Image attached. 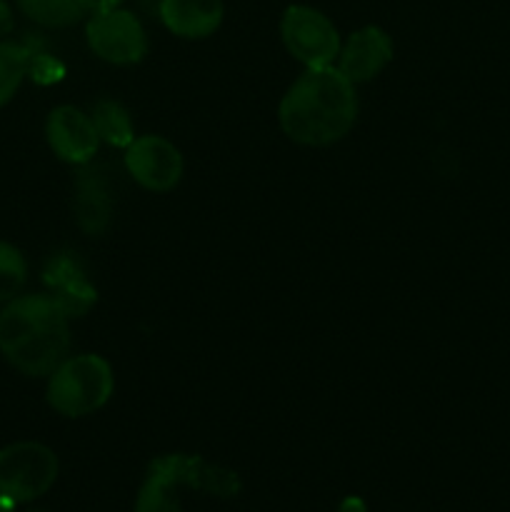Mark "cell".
<instances>
[{
  "mask_svg": "<svg viewBox=\"0 0 510 512\" xmlns=\"http://www.w3.org/2000/svg\"><path fill=\"white\" fill-rule=\"evenodd\" d=\"M280 128L310 148L338 143L358 118L355 85L335 65L308 68L280 100Z\"/></svg>",
  "mask_w": 510,
  "mask_h": 512,
  "instance_id": "6da1fadb",
  "label": "cell"
},
{
  "mask_svg": "<svg viewBox=\"0 0 510 512\" xmlns=\"http://www.w3.org/2000/svg\"><path fill=\"white\" fill-rule=\"evenodd\" d=\"M68 318L53 295H18L8 300L0 310V353L23 375H50L68 355Z\"/></svg>",
  "mask_w": 510,
  "mask_h": 512,
  "instance_id": "7a4b0ae2",
  "label": "cell"
},
{
  "mask_svg": "<svg viewBox=\"0 0 510 512\" xmlns=\"http://www.w3.org/2000/svg\"><path fill=\"white\" fill-rule=\"evenodd\" d=\"M113 368L100 355L85 353L65 358L50 373L48 405L63 418H85L103 408L113 395Z\"/></svg>",
  "mask_w": 510,
  "mask_h": 512,
  "instance_id": "3957f363",
  "label": "cell"
},
{
  "mask_svg": "<svg viewBox=\"0 0 510 512\" xmlns=\"http://www.w3.org/2000/svg\"><path fill=\"white\" fill-rule=\"evenodd\" d=\"M58 455L43 443H13L0 448V498L33 503L58 480Z\"/></svg>",
  "mask_w": 510,
  "mask_h": 512,
  "instance_id": "277c9868",
  "label": "cell"
},
{
  "mask_svg": "<svg viewBox=\"0 0 510 512\" xmlns=\"http://www.w3.org/2000/svg\"><path fill=\"white\" fill-rule=\"evenodd\" d=\"M280 35L298 63L305 68H328L340 55V35L328 15L310 5H290L280 20Z\"/></svg>",
  "mask_w": 510,
  "mask_h": 512,
  "instance_id": "5b68a950",
  "label": "cell"
},
{
  "mask_svg": "<svg viewBox=\"0 0 510 512\" xmlns=\"http://www.w3.org/2000/svg\"><path fill=\"white\" fill-rule=\"evenodd\" d=\"M85 38H88L90 50L100 60L113 65L140 63L148 53V38H145L140 20L120 8L95 13L88 20Z\"/></svg>",
  "mask_w": 510,
  "mask_h": 512,
  "instance_id": "8992f818",
  "label": "cell"
},
{
  "mask_svg": "<svg viewBox=\"0 0 510 512\" xmlns=\"http://www.w3.org/2000/svg\"><path fill=\"white\" fill-rule=\"evenodd\" d=\"M125 168L135 183L153 193L175 188L183 175V155L160 135H143L125 148Z\"/></svg>",
  "mask_w": 510,
  "mask_h": 512,
  "instance_id": "52a82bcc",
  "label": "cell"
},
{
  "mask_svg": "<svg viewBox=\"0 0 510 512\" xmlns=\"http://www.w3.org/2000/svg\"><path fill=\"white\" fill-rule=\"evenodd\" d=\"M45 135L60 160L73 165L88 163L98 150V130H95L93 118L73 105H60L48 115L45 123Z\"/></svg>",
  "mask_w": 510,
  "mask_h": 512,
  "instance_id": "ba28073f",
  "label": "cell"
},
{
  "mask_svg": "<svg viewBox=\"0 0 510 512\" xmlns=\"http://www.w3.org/2000/svg\"><path fill=\"white\" fill-rule=\"evenodd\" d=\"M393 60V40L378 25H365L355 30L345 45H340L338 65L335 68L353 85L373 80L385 65Z\"/></svg>",
  "mask_w": 510,
  "mask_h": 512,
  "instance_id": "9c48e42d",
  "label": "cell"
},
{
  "mask_svg": "<svg viewBox=\"0 0 510 512\" xmlns=\"http://www.w3.org/2000/svg\"><path fill=\"white\" fill-rule=\"evenodd\" d=\"M160 20L178 38H208L223 23V0H160Z\"/></svg>",
  "mask_w": 510,
  "mask_h": 512,
  "instance_id": "30bf717a",
  "label": "cell"
},
{
  "mask_svg": "<svg viewBox=\"0 0 510 512\" xmlns=\"http://www.w3.org/2000/svg\"><path fill=\"white\" fill-rule=\"evenodd\" d=\"M45 280L53 285V298L63 305L70 318L85 313L95 303V290L80 275L78 265L73 260H53V265L45 270Z\"/></svg>",
  "mask_w": 510,
  "mask_h": 512,
  "instance_id": "8fae6325",
  "label": "cell"
},
{
  "mask_svg": "<svg viewBox=\"0 0 510 512\" xmlns=\"http://www.w3.org/2000/svg\"><path fill=\"white\" fill-rule=\"evenodd\" d=\"M75 220L88 235H100L108 228L110 198L103 180L95 173H80L75 188Z\"/></svg>",
  "mask_w": 510,
  "mask_h": 512,
  "instance_id": "7c38bea8",
  "label": "cell"
},
{
  "mask_svg": "<svg viewBox=\"0 0 510 512\" xmlns=\"http://www.w3.org/2000/svg\"><path fill=\"white\" fill-rule=\"evenodd\" d=\"M18 8L45 28H70L88 13L85 0H18Z\"/></svg>",
  "mask_w": 510,
  "mask_h": 512,
  "instance_id": "4fadbf2b",
  "label": "cell"
},
{
  "mask_svg": "<svg viewBox=\"0 0 510 512\" xmlns=\"http://www.w3.org/2000/svg\"><path fill=\"white\" fill-rule=\"evenodd\" d=\"M93 125L98 130V138L105 140L115 148H128L135 140L133 120H130L128 110L118 105L115 100H100L93 108Z\"/></svg>",
  "mask_w": 510,
  "mask_h": 512,
  "instance_id": "5bb4252c",
  "label": "cell"
},
{
  "mask_svg": "<svg viewBox=\"0 0 510 512\" xmlns=\"http://www.w3.org/2000/svg\"><path fill=\"white\" fill-rule=\"evenodd\" d=\"M30 58H33V50L25 45L10 43V40L0 43V108L18 93L20 83L30 70Z\"/></svg>",
  "mask_w": 510,
  "mask_h": 512,
  "instance_id": "9a60e30c",
  "label": "cell"
},
{
  "mask_svg": "<svg viewBox=\"0 0 510 512\" xmlns=\"http://www.w3.org/2000/svg\"><path fill=\"white\" fill-rule=\"evenodd\" d=\"M135 512H180L175 483L153 465H150L148 478H145L138 500H135Z\"/></svg>",
  "mask_w": 510,
  "mask_h": 512,
  "instance_id": "2e32d148",
  "label": "cell"
},
{
  "mask_svg": "<svg viewBox=\"0 0 510 512\" xmlns=\"http://www.w3.org/2000/svg\"><path fill=\"white\" fill-rule=\"evenodd\" d=\"M28 280V263L15 245L0 240V303L18 298Z\"/></svg>",
  "mask_w": 510,
  "mask_h": 512,
  "instance_id": "e0dca14e",
  "label": "cell"
},
{
  "mask_svg": "<svg viewBox=\"0 0 510 512\" xmlns=\"http://www.w3.org/2000/svg\"><path fill=\"white\" fill-rule=\"evenodd\" d=\"M28 73H33V78L38 80V83H55V80L63 78V68H60L58 60H53L45 53H33Z\"/></svg>",
  "mask_w": 510,
  "mask_h": 512,
  "instance_id": "ac0fdd59",
  "label": "cell"
},
{
  "mask_svg": "<svg viewBox=\"0 0 510 512\" xmlns=\"http://www.w3.org/2000/svg\"><path fill=\"white\" fill-rule=\"evenodd\" d=\"M10 30H13V10H10L5 0H0V38L8 35Z\"/></svg>",
  "mask_w": 510,
  "mask_h": 512,
  "instance_id": "d6986e66",
  "label": "cell"
},
{
  "mask_svg": "<svg viewBox=\"0 0 510 512\" xmlns=\"http://www.w3.org/2000/svg\"><path fill=\"white\" fill-rule=\"evenodd\" d=\"M85 5H88V13H105V10H113L118 8L120 0H85Z\"/></svg>",
  "mask_w": 510,
  "mask_h": 512,
  "instance_id": "ffe728a7",
  "label": "cell"
},
{
  "mask_svg": "<svg viewBox=\"0 0 510 512\" xmlns=\"http://www.w3.org/2000/svg\"><path fill=\"white\" fill-rule=\"evenodd\" d=\"M340 512H368V508H365V503L360 498H348L340 505Z\"/></svg>",
  "mask_w": 510,
  "mask_h": 512,
  "instance_id": "44dd1931",
  "label": "cell"
},
{
  "mask_svg": "<svg viewBox=\"0 0 510 512\" xmlns=\"http://www.w3.org/2000/svg\"><path fill=\"white\" fill-rule=\"evenodd\" d=\"M0 512H15V503H10V500L0 498Z\"/></svg>",
  "mask_w": 510,
  "mask_h": 512,
  "instance_id": "7402d4cb",
  "label": "cell"
}]
</instances>
